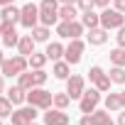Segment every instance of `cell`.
<instances>
[{"label":"cell","mask_w":125,"mask_h":125,"mask_svg":"<svg viewBox=\"0 0 125 125\" xmlns=\"http://www.w3.org/2000/svg\"><path fill=\"white\" fill-rule=\"evenodd\" d=\"M115 32H118V34H115V44H118V47H125V25H123L120 30H115Z\"/></svg>","instance_id":"e575fe53"},{"label":"cell","mask_w":125,"mask_h":125,"mask_svg":"<svg viewBox=\"0 0 125 125\" xmlns=\"http://www.w3.org/2000/svg\"><path fill=\"white\" fill-rule=\"evenodd\" d=\"M20 25L25 30H32L39 25V5H34L32 0L22 5V15H20Z\"/></svg>","instance_id":"8992f818"},{"label":"cell","mask_w":125,"mask_h":125,"mask_svg":"<svg viewBox=\"0 0 125 125\" xmlns=\"http://www.w3.org/2000/svg\"><path fill=\"white\" fill-rule=\"evenodd\" d=\"M118 125H125V108L118 110Z\"/></svg>","instance_id":"f35d334b"},{"label":"cell","mask_w":125,"mask_h":125,"mask_svg":"<svg viewBox=\"0 0 125 125\" xmlns=\"http://www.w3.org/2000/svg\"><path fill=\"white\" fill-rule=\"evenodd\" d=\"M27 69H30V61H27V56H22V54L8 56V59H5V64L0 66L3 76H8V79H12V76H20V74H22V71H27Z\"/></svg>","instance_id":"3957f363"},{"label":"cell","mask_w":125,"mask_h":125,"mask_svg":"<svg viewBox=\"0 0 125 125\" xmlns=\"http://www.w3.org/2000/svg\"><path fill=\"white\" fill-rule=\"evenodd\" d=\"M69 103H71V96H69L66 91H59V93H54V108L66 110V108H69Z\"/></svg>","instance_id":"4316f807"},{"label":"cell","mask_w":125,"mask_h":125,"mask_svg":"<svg viewBox=\"0 0 125 125\" xmlns=\"http://www.w3.org/2000/svg\"><path fill=\"white\" fill-rule=\"evenodd\" d=\"M59 0H39V25L56 27L59 22Z\"/></svg>","instance_id":"6da1fadb"},{"label":"cell","mask_w":125,"mask_h":125,"mask_svg":"<svg viewBox=\"0 0 125 125\" xmlns=\"http://www.w3.org/2000/svg\"><path fill=\"white\" fill-rule=\"evenodd\" d=\"M30 125H44V123H37V120H34V123H30Z\"/></svg>","instance_id":"f6af8a7d"},{"label":"cell","mask_w":125,"mask_h":125,"mask_svg":"<svg viewBox=\"0 0 125 125\" xmlns=\"http://www.w3.org/2000/svg\"><path fill=\"white\" fill-rule=\"evenodd\" d=\"M103 105H105V110H110V113L123 110V98H120V91H118V93H108V96L103 98Z\"/></svg>","instance_id":"ac0fdd59"},{"label":"cell","mask_w":125,"mask_h":125,"mask_svg":"<svg viewBox=\"0 0 125 125\" xmlns=\"http://www.w3.org/2000/svg\"><path fill=\"white\" fill-rule=\"evenodd\" d=\"M5 5H15V0H0V8H5Z\"/></svg>","instance_id":"60d3db41"},{"label":"cell","mask_w":125,"mask_h":125,"mask_svg":"<svg viewBox=\"0 0 125 125\" xmlns=\"http://www.w3.org/2000/svg\"><path fill=\"white\" fill-rule=\"evenodd\" d=\"M76 8L81 12H86V10H93L96 5H93V0H76Z\"/></svg>","instance_id":"836d02e7"},{"label":"cell","mask_w":125,"mask_h":125,"mask_svg":"<svg viewBox=\"0 0 125 125\" xmlns=\"http://www.w3.org/2000/svg\"><path fill=\"white\" fill-rule=\"evenodd\" d=\"M20 15H22V8L17 5H5V8H0V22H20Z\"/></svg>","instance_id":"5bb4252c"},{"label":"cell","mask_w":125,"mask_h":125,"mask_svg":"<svg viewBox=\"0 0 125 125\" xmlns=\"http://www.w3.org/2000/svg\"><path fill=\"white\" fill-rule=\"evenodd\" d=\"M83 91H86V79L81 74H71L66 79V93L71 96V101H79L83 96Z\"/></svg>","instance_id":"30bf717a"},{"label":"cell","mask_w":125,"mask_h":125,"mask_svg":"<svg viewBox=\"0 0 125 125\" xmlns=\"http://www.w3.org/2000/svg\"><path fill=\"white\" fill-rule=\"evenodd\" d=\"M83 32H86L83 22H81V20H71V39H81Z\"/></svg>","instance_id":"f546056e"},{"label":"cell","mask_w":125,"mask_h":125,"mask_svg":"<svg viewBox=\"0 0 125 125\" xmlns=\"http://www.w3.org/2000/svg\"><path fill=\"white\" fill-rule=\"evenodd\" d=\"M108 76L115 86H125V66H110Z\"/></svg>","instance_id":"cb8c5ba5"},{"label":"cell","mask_w":125,"mask_h":125,"mask_svg":"<svg viewBox=\"0 0 125 125\" xmlns=\"http://www.w3.org/2000/svg\"><path fill=\"white\" fill-rule=\"evenodd\" d=\"M17 86H22L25 91H32V88H34V76H32V69H27V71H22V74L17 76Z\"/></svg>","instance_id":"603a6c76"},{"label":"cell","mask_w":125,"mask_h":125,"mask_svg":"<svg viewBox=\"0 0 125 125\" xmlns=\"http://www.w3.org/2000/svg\"><path fill=\"white\" fill-rule=\"evenodd\" d=\"M83 52H86V42H83V39H69L66 52H64V59L69 61L71 66H76L79 61L83 59Z\"/></svg>","instance_id":"ba28073f"},{"label":"cell","mask_w":125,"mask_h":125,"mask_svg":"<svg viewBox=\"0 0 125 125\" xmlns=\"http://www.w3.org/2000/svg\"><path fill=\"white\" fill-rule=\"evenodd\" d=\"M110 3H113V0H93V5H96V8H101V10L110 8Z\"/></svg>","instance_id":"8d00e7d4"},{"label":"cell","mask_w":125,"mask_h":125,"mask_svg":"<svg viewBox=\"0 0 125 125\" xmlns=\"http://www.w3.org/2000/svg\"><path fill=\"white\" fill-rule=\"evenodd\" d=\"M5 59H8V56L3 54V49H0V66H3V64H5Z\"/></svg>","instance_id":"7bdbcfd3"},{"label":"cell","mask_w":125,"mask_h":125,"mask_svg":"<svg viewBox=\"0 0 125 125\" xmlns=\"http://www.w3.org/2000/svg\"><path fill=\"white\" fill-rule=\"evenodd\" d=\"M61 5H76V0H59Z\"/></svg>","instance_id":"b9f144b4"},{"label":"cell","mask_w":125,"mask_h":125,"mask_svg":"<svg viewBox=\"0 0 125 125\" xmlns=\"http://www.w3.org/2000/svg\"><path fill=\"white\" fill-rule=\"evenodd\" d=\"M52 74H54V79H59V81H66V79L71 76V64H69L66 59H59V61L52 64Z\"/></svg>","instance_id":"7c38bea8"},{"label":"cell","mask_w":125,"mask_h":125,"mask_svg":"<svg viewBox=\"0 0 125 125\" xmlns=\"http://www.w3.org/2000/svg\"><path fill=\"white\" fill-rule=\"evenodd\" d=\"M27 61H30V69H44L47 61H49V56H47L44 52H32V54L27 56Z\"/></svg>","instance_id":"ffe728a7"},{"label":"cell","mask_w":125,"mask_h":125,"mask_svg":"<svg viewBox=\"0 0 125 125\" xmlns=\"http://www.w3.org/2000/svg\"><path fill=\"white\" fill-rule=\"evenodd\" d=\"M30 34L34 37V42H49L52 27H47V25H37V27H32V30H30Z\"/></svg>","instance_id":"44dd1931"},{"label":"cell","mask_w":125,"mask_h":125,"mask_svg":"<svg viewBox=\"0 0 125 125\" xmlns=\"http://www.w3.org/2000/svg\"><path fill=\"white\" fill-rule=\"evenodd\" d=\"M32 76H34V86H44L47 79H49V74L44 69H32Z\"/></svg>","instance_id":"1f68e13d"},{"label":"cell","mask_w":125,"mask_h":125,"mask_svg":"<svg viewBox=\"0 0 125 125\" xmlns=\"http://www.w3.org/2000/svg\"><path fill=\"white\" fill-rule=\"evenodd\" d=\"M0 125H5V123H3V118H0Z\"/></svg>","instance_id":"bcb514c9"},{"label":"cell","mask_w":125,"mask_h":125,"mask_svg":"<svg viewBox=\"0 0 125 125\" xmlns=\"http://www.w3.org/2000/svg\"><path fill=\"white\" fill-rule=\"evenodd\" d=\"M42 120H44V125H71V115L61 108H54V105L44 110Z\"/></svg>","instance_id":"9c48e42d"},{"label":"cell","mask_w":125,"mask_h":125,"mask_svg":"<svg viewBox=\"0 0 125 125\" xmlns=\"http://www.w3.org/2000/svg\"><path fill=\"white\" fill-rule=\"evenodd\" d=\"M125 25V12H120V10H115V8H105V10H101V27L103 30H120Z\"/></svg>","instance_id":"277c9868"},{"label":"cell","mask_w":125,"mask_h":125,"mask_svg":"<svg viewBox=\"0 0 125 125\" xmlns=\"http://www.w3.org/2000/svg\"><path fill=\"white\" fill-rule=\"evenodd\" d=\"M34 37L32 34H20V42H17V54H22V56H30L32 52H37L34 49Z\"/></svg>","instance_id":"9a60e30c"},{"label":"cell","mask_w":125,"mask_h":125,"mask_svg":"<svg viewBox=\"0 0 125 125\" xmlns=\"http://www.w3.org/2000/svg\"><path fill=\"white\" fill-rule=\"evenodd\" d=\"M5 96H8L10 101H12V105H15V108H17V105H25V103H27V91H25L22 86H17V83H15V86H10V88L5 91Z\"/></svg>","instance_id":"4fadbf2b"},{"label":"cell","mask_w":125,"mask_h":125,"mask_svg":"<svg viewBox=\"0 0 125 125\" xmlns=\"http://www.w3.org/2000/svg\"><path fill=\"white\" fill-rule=\"evenodd\" d=\"M64 52H66V47L61 44V42H47V49H44V54L49 56V61L64 59Z\"/></svg>","instance_id":"2e32d148"},{"label":"cell","mask_w":125,"mask_h":125,"mask_svg":"<svg viewBox=\"0 0 125 125\" xmlns=\"http://www.w3.org/2000/svg\"><path fill=\"white\" fill-rule=\"evenodd\" d=\"M12 110H15V105H12V101L8 98V96H0V118H10L12 115Z\"/></svg>","instance_id":"484cf974"},{"label":"cell","mask_w":125,"mask_h":125,"mask_svg":"<svg viewBox=\"0 0 125 125\" xmlns=\"http://www.w3.org/2000/svg\"><path fill=\"white\" fill-rule=\"evenodd\" d=\"M108 42V30H103V27H93V30H88V34H86V44H91V47H103Z\"/></svg>","instance_id":"8fae6325"},{"label":"cell","mask_w":125,"mask_h":125,"mask_svg":"<svg viewBox=\"0 0 125 125\" xmlns=\"http://www.w3.org/2000/svg\"><path fill=\"white\" fill-rule=\"evenodd\" d=\"M120 98H123V108H125V91H120Z\"/></svg>","instance_id":"ee69618b"},{"label":"cell","mask_w":125,"mask_h":125,"mask_svg":"<svg viewBox=\"0 0 125 125\" xmlns=\"http://www.w3.org/2000/svg\"><path fill=\"white\" fill-rule=\"evenodd\" d=\"M93 86H96L101 93H108V91H110V86H113V81H110V76H108V74H103V76H101Z\"/></svg>","instance_id":"4dcf8cb0"},{"label":"cell","mask_w":125,"mask_h":125,"mask_svg":"<svg viewBox=\"0 0 125 125\" xmlns=\"http://www.w3.org/2000/svg\"><path fill=\"white\" fill-rule=\"evenodd\" d=\"M93 120H96V125H118L113 118H110V110H105V108H96L93 113Z\"/></svg>","instance_id":"d6986e66"},{"label":"cell","mask_w":125,"mask_h":125,"mask_svg":"<svg viewBox=\"0 0 125 125\" xmlns=\"http://www.w3.org/2000/svg\"><path fill=\"white\" fill-rule=\"evenodd\" d=\"M5 91H8V88H5V76H3V74H0V96H3Z\"/></svg>","instance_id":"ab89813d"},{"label":"cell","mask_w":125,"mask_h":125,"mask_svg":"<svg viewBox=\"0 0 125 125\" xmlns=\"http://www.w3.org/2000/svg\"><path fill=\"white\" fill-rule=\"evenodd\" d=\"M10 125H12V123H10Z\"/></svg>","instance_id":"c3c4849f"},{"label":"cell","mask_w":125,"mask_h":125,"mask_svg":"<svg viewBox=\"0 0 125 125\" xmlns=\"http://www.w3.org/2000/svg\"><path fill=\"white\" fill-rule=\"evenodd\" d=\"M79 125H96V120H93V115H91V113H83V115H81V120H79Z\"/></svg>","instance_id":"d590c367"},{"label":"cell","mask_w":125,"mask_h":125,"mask_svg":"<svg viewBox=\"0 0 125 125\" xmlns=\"http://www.w3.org/2000/svg\"><path fill=\"white\" fill-rule=\"evenodd\" d=\"M56 34H59L61 39H71V22L59 20V22H56Z\"/></svg>","instance_id":"f1b7e54d"},{"label":"cell","mask_w":125,"mask_h":125,"mask_svg":"<svg viewBox=\"0 0 125 125\" xmlns=\"http://www.w3.org/2000/svg\"><path fill=\"white\" fill-rule=\"evenodd\" d=\"M113 8L120 10V12H125V0H113Z\"/></svg>","instance_id":"74e56055"},{"label":"cell","mask_w":125,"mask_h":125,"mask_svg":"<svg viewBox=\"0 0 125 125\" xmlns=\"http://www.w3.org/2000/svg\"><path fill=\"white\" fill-rule=\"evenodd\" d=\"M103 74H105V71H103V66H98V64H93V66L88 69V74H86V76L91 79V83H96V81H98V79H101Z\"/></svg>","instance_id":"d6a6232c"},{"label":"cell","mask_w":125,"mask_h":125,"mask_svg":"<svg viewBox=\"0 0 125 125\" xmlns=\"http://www.w3.org/2000/svg\"><path fill=\"white\" fill-rule=\"evenodd\" d=\"M0 39H3V47H8V49H17V42H20V34H17V30H12V32H5L3 37H0Z\"/></svg>","instance_id":"83f0119b"},{"label":"cell","mask_w":125,"mask_h":125,"mask_svg":"<svg viewBox=\"0 0 125 125\" xmlns=\"http://www.w3.org/2000/svg\"><path fill=\"white\" fill-rule=\"evenodd\" d=\"M37 110H39V108H34V105H30V103H27V105H17V108L12 110V115H10V123H12V125H30V123L37 120V115H39Z\"/></svg>","instance_id":"5b68a950"},{"label":"cell","mask_w":125,"mask_h":125,"mask_svg":"<svg viewBox=\"0 0 125 125\" xmlns=\"http://www.w3.org/2000/svg\"><path fill=\"white\" fill-rule=\"evenodd\" d=\"M76 15H79V8L76 5H59V20L71 22V20H76Z\"/></svg>","instance_id":"7402d4cb"},{"label":"cell","mask_w":125,"mask_h":125,"mask_svg":"<svg viewBox=\"0 0 125 125\" xmlns=\"http://www.w3.org/2000/svg\"><path fill=\"white\" fill-rule=\"evenodd\" d=\"M27 103L39 108V110H47V108L54 105V93L47 91L44 86H34L32 91H27Z\"/></svg>","instance_id":"7a4b0ae2"},{"label":"cell","mask_w":125,"mask_h":125,"mask_svg":"<svg viewBox=\"0 0 125 125\" xmlns=\"http://www.w3.org/2000/svg\"><path fill=\"white\" fill-rule=\"evenodd\" d=\"M98 103H101V91L93 86V88H86L83 91V96L79 98V110L81 113H93L96 108H98Z\"/></svg>","instance_id":"52a82bcc"},{"label":"cell","mask_w":125,"mask_h":125,"mask_svg":"<svg viewBox=\"0 0 125 125\" xmlns=\"http://www.w3.org/2000/svg\"><path fill=\"white\" fill-rule=\"evenodd\" d=\"M110 64L113 66H125V47H115V49H110Z\"/></svg>","instance_id":"d4e9b609"},{"label":"cell","mask_w":125,"mask_h":125,"mask_svg":"<svg viewBox=\"0 0 125 125\" xmlns=\"http://www.w3.org/2000/svg\"><path fill=\"white\" fill-rule=\"evenodd\" d=\"M0 37H3V30H0Z\"/></svg>","instance_id":"7dc6e473"},{"label":"cell","mask_w":125,"mask_h":125,"mask_svg":"<svg viewBox=\"0 0 125 125\" xmlns=\"http://www.w3.org/2000/svg\"><path fill=\"white\" fill-rule=\"evenodd\" d=\"M81 22H83L86 30L101 27V12H96V10H86V12H81Z\"/></svg>","instance_id":"e0dca14e"}]
</instances>
